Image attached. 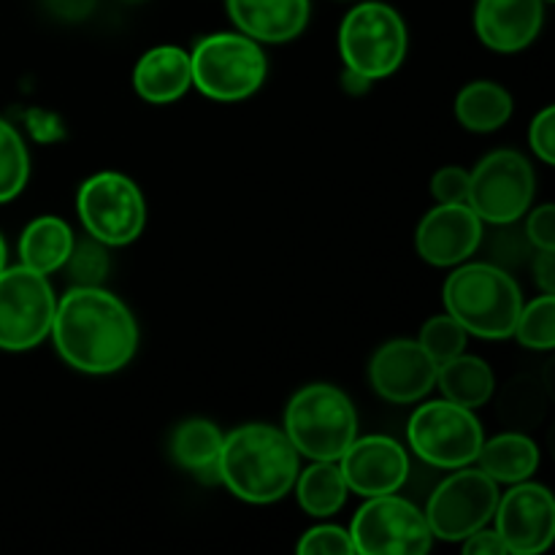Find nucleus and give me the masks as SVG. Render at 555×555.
I'll return each mask as SVG.
<instances>
[{
  "instance_id": "1",
  "label": "nucleus",
  "mask_w": 555,
  "mask_h": 555,
  "mask_svg": "<svg viewBox=\"0 0 555 555\" xmlns=\"http://www.w3.org/2000/svg\"><path fill=\"white\" fill-rule=\"evenodd\" d=\"M49 336L60 358L85 374L119 372L139 350L133 312L101 285L70 287L57 301Z\"/></svg>"
},
{
  "instance_id": "2",
  "label": "nucleus",
  "mask_w": 555,
  "mask_h": 555,
  "mask_svg": "<svg viewBox=\"0 0 555 555\" xmlns=\"http://www.w3.org/2000/svg\"><path fill=\"white\" fill-rule=\"evenodd\" d=\"M298 472V450L280 428L249 423L222 439L220 482L242 502H280L293 491Z\"/></svg>"
},
{
  "instance_id": "3",
  "label": "nucleus",
  "mask_w": 555,
  "mask_h": 555,
  "mask_svg": "<svg viewBox=\"0 0 555 555\" xmlns=\"http://www.w3.org/2000/svg\"><path fill=\"white\" fill-rule=\"evenodd\" d=\"M444 307L477 339H509L524 296L513 274L493 263H459L444 282Z\"/></svg>"
},
{
  "instance_id": "4",
  "label": "nucleus",
  "mask_w": 555,
  "mask_h": 555,
  "mask_svg": "<svg viewBox=\"0 0 555 555\" xmlns=\"http://www.w3.org/2000/svg\"><path fill=\"white\" fill-rule=\"evenodd\" d=\"M285 434L298 455L309 461H339L358 437L356 406L334 385H307L287 404Z\"/></svg>"
},
{
  "instance_id": "5",
  "label": "nucleus",
  "mask_w": 555,
  "mask_h": 555,
  "mask_svg": "<svg viewBox=\"0 0 555 555\" xmlns=\"http://www.w3.org/2000/svg\"><path fill=\"white\" fill-rule=\"evenodd\" d=\"M193 85L217 103H238L263 87L269 63L258 41L244 33H211L190 52Z\"/></svg>"
},
{
  "instance_id": "6",
  "label": "nucleus",
  "mask_w": 555,
  "mask_h": 555,
  "mask_svg": "<svg viewBox=\"0 0 555 555\" xmlns=\"http://www.w3.org/2000/svg\"><path fill=\"white\" fill-rule=\"evenodd\" d=\"M410 49V33L399 11L379 0H363L347 11L339 27L345 65L366 79H388L401 68Z\"/></svg>"
},
{
  "instance_id": "7",
  "label": "nucleus",
  "mask_w": 555,
  "mask_h": 555,
  "mask_svg": "<svg viewBox=\"0 0 555 555\" xmlns=\"http://www.w3.org/2000/svg\"><path fill=\"white\" fill-rule=\"evenodd\" d=\"M76 211L95 242L125 247L144 233L146 201L133 179L117 171H101L81 182Z\"/></svg>"
},
{
  "instance_id": "8",
  "label": "nucleus",
  "mask_w": 555,
  "mask_h": 555,
  "mask_svg": "<svg viewBox=\"0 0 555 555\" xmlns=\"http://www.w3.org/2000/svg\"><path fill=\"white\" fill-rule=\"evenodd\" d=\"M406 439L415 455L437 469H461L475 464L482 444V426L475 410L439 399L421 404L410 417Z\"/></svg>"
},
{
  "instance_id": "9",
  "label": "nucleus",
  "mask_w": 555,
  "mask_h": 555,
  "mask_svg": "<svg viewBox=\"0 0 555 555\" xmlns=\"http://www.w3.org/2000/svg\"><path fill=\"white\" fill-rule=\"evenodd\" d=\"M57 296L47 274L27 266L0 271V350L25 352L49 339Z\"/></svg>"
},
{
  "instance_id": "10",
  "label": "nucleus",
  "mask_w": 555,
  "mask_h": 555,
  "mask_svg": "<svg viewBox=\"0 0 555 555\" xmlns=\"http://www.w3.org/2000/svg\"><path fill=\"white\" fill-rule=\"evenodd\" d=\"M537 177L531 163L515 150H496L469 173V201L482 222L509 225L534 204Z\"/></svg>"
},
{
  "instance_id": "11",
  "label": "nucleus",
  "mask_w": 555,
  "mask_h": 555,
  "mask_svg": "<svg viewBox=\"0 0 555 555\" xmlns=\"http://www.w3.org/2000/svg\"><path fill=\"white\" fill-rule=\"evenodd\" d=\"M350 540L363 555H423L434 545L426 513L396 493L372 496L358 509Z\"/></svg>"
},
{
  "instance_id": "12",
  "label": "nucleus",
  "mask_w": 555,
  "mask_h": 555,
  "mask_svg": "<svg viewBox=\"0 0 555 555\" xmlns=\"http://www.w3.org/2000/svg\"><path fill=\"white\" fill-rule=\"evenodd\" d=\"M499 504V482L482 469L461 466L455 475L442 480L431 493L426 520L434 540L461 542L493 520Z\"/></svg>"
},
{
  "instance_id": "13",
  "label": "nucleus",
  "mask_w": 555,
  "mask_h": 555,
  "mask_svg": "<svg viewBox=\"0 0 555 555\" xmlns=\"http://www.w3.org/2000/svg\"><path fill=\"white\" fill-rule=\"evenodd\" d=\"M493 518L507 553L540 555L555 537V499L540 482H515L499 496Z\"/></svg>"
},
{
  "instance_id": "14",
  "label": "nucleus",
  "mask_w": 555,
  "mask_h": 555,
  "mask_svg": "<svg viewBox=\"0 0 555 555\" xmlns=\"http://www.w3.org/2000/svg\"><path fill=\"white\" fill-rule=\"evenodd\" d=\"M439 363L417 339H393L374 352L369 379L379 399L390 404H415L437 388Z\"/></svg>"
},
{
  "instance_id": "15",
  "label": "nucleus",
  "mask_w": 555,
  "mask_h": 555,
  "mask_svg": "<svg viewBox=\"0 0 555 555\" xmlns=\"http://www.w3.org/2000/svg\"><path fill=\"white\" fill-rule=\"evenodd\" d=\"M482 242V220L469 204H437L421 220L415 247L426 263L453 269L477 253Z\"/></svg>"
},
{
  "instance_id": "16",
  "label": "nucleus",
  "mask_w": 555,
  "mask_h": 555,
  "mask_svg": "<svg viewBox=\"0 0 555 555\" xmlns=\"http://www.w3.org/2000/svg\"><path fill=\"white\" fill-rule=\"evenodd\" d=\"M339 469L347 488L363 499L396 493L410 477V455L390 437H361L352 439L350 448L341 453Z\"/></svg>"
},
{
  "instance_id": "17",
  "label": "nucleus",
  "mask_w": 555,
  "mask_h": 555,
  "mask_svg": "<svg viewBox=\"0 0 555 555\" xmlns=\"http://www.w3.org/2000/svg\"><path fill=\"white\" fill-rule=\"evenodd\" d=\"M545 22V0H477L475 27L493 52L513 54L537 41Z\"/></svg>"
},
{
  "instance_id": "18",
  "label": "nucleus",
  "mask_w": 555,
  "mask_h": 555,
  "mask_svg": "<svg viewBox=\"0 0 555 555\" xmlns=\"http://www.w3.org/2000/svg\"><path fill=\"white\" fill-rule=\"evenodd\" d=\"M238 33L258 43L296 41L309 25V0H225Z\"/></svg>"
},
{
  "instance_id": "19",
  "label": "nucleus",
  "mask_w": 555,
  "mask_h": 555,
  "mask_svg": "<svg viewBox=\"0 0 555 555\" xmlns=\"http://www.w3.org/2000/svg\"><path fill=\"white\" fill-rule=\"evenodd\" d=\"M133 87L141 101L166 106L193 87L190 52L182 47H155L141 54L133 68Z\"/></svg>"
},
{
  "instance_id": "20",
  "label": "nucleus",
  "mask_w": 555,
  "mask_h": 555,
  "mask_svg": "<svg viewBox=\"0 0 555 555\" xmlns=\"http://www.w3.org/2000/svg\"><path fill=\"white\" fill-rule=\"evenodd\" d=\"M477 464L493 482L515 486L529 480L540 466V448L526 434H499L493 439H482Z\"/></svg>"
},
{
  "instance_id": "21",
  "label": "nucleus",
  "mask_w": 555,
  "mask_h": 555,
  "mask_svg": "<svg viewBox=\"0 0 555 555\" xmlns=\"http://www.w3.org/2000/svg\"><path fill=\"white\" fill-rule=\"evenodd\" d=\"M222 431L211 421H184L171 437V455L204 482H220Z\"/></svg>"
},
{
  "instance_id": "22",
  "label": "nucleus",
  "mask_w": 555,
  "mask_h": 555,
  "mask_svg": "<svg viewBox=\"0 0 555 555\" xmlns=\"http://www.w3.org/2000/svg\"><path fill=\"white\" fill-rule=\"evenodd\" d=\"M74 231L60 217H36L30 225L22 231L20 258L22 266L38 271V274H54L65 266L70 249H74Z\"/></svg>"
},
{
  "instance_id": "23",
  "label": "nucleus",
  "mask_w": 555,
  "mask_h": 555,
  "mask_svg": "<svg viewBox=\"0 0 555 555\" xmlns=\"http://www.w3.org/2000/svg\"><path fill=\"white\" fill-rule=\"evenodd\" d=\"M437 388L442 390L448 401L469 406V410H480V406L491 401L496 377H493V369L482 358L461 352V356L439 363Z\"/></svg>"
},
{
  "instance_id": "24",
  "label": "nucleus",
  "mask_w": 555,
  "mask_h": 555,
  "mask_svg": "<svg viewBox=\"0 0 555 555\" xmlns=\"http://www.w3.org/2000/svg\"><path fill=\"white\" fill-rule=\"evenodd\" d=\"M513 95L496 81H472L455 98V117L472 133H493L513 117Z\"/></svg>"
},
{
  "instance_id": "25",
  "label": "nucleus",
  "mask_w": 555,
  "mask_h": 555,
  "mask_svg": "<svg viewBox=\"0 0 555 555\" xmlns=\"http://www.w3.org/2000/svg\"><path fill=\"white\" fill-rule=\"evenodd\" d=\"M296 499L301 509L312 518H331L339 513L347 502L345 475L339 469V461H312V466L298 472L296 477Z\"/></svg>"
},
{
  "instance_id": "26",
  "label": "nucleus",
  "mask_w": 555,
  "mask_h": 555,
  "mask_svg": "<svg viewBox=\"0 0 555 555\" xmlns=\"http://www.w3.org/2000/svg\"><path fill=\"white\" fill-rule=\"evenodd\" d=\"M30 179V155L14 125L0 117V204L14 201Z\"/></svg>"
},
{
  "instance_id": "27",
  "label": "nucleus",
  "mask_w": 555,
  "mask_h": 555,
  "mask_svg": "<svg viewBox=\"0 0 555 555\" xmlns=\"http://www.w3.org/2000/svg\"><path fill=\"white\" fill-rule=\"evenodd\" d=\"M515 339L529 350H553L555 347V296L542 293L531 304H524L518 323L513 331Z\"/></svg>"
},
{
  "instance_id": "28",
  "label": "nucleus",
  "mask_w": 555,
  "mask_h": 555,
  "mask_svg": "<svg viewBox=\"0 0 555 555\" xmlns=\"http://www.w3.org/2000/svg\"><path fill=\"white\" fill-rule=\"evenodd\" d=\"M466 339H469V334H466V328L453 314H437V318H431L421 328V336H417L423 350L437 363L461 356L466 350Z\"/></svg>"
},
{
  "instance_id": "29",
  "label": "nucleus",
  "mask_w": 555,
  "mask_h": 555,
  "mask_svg": "<svg viewBox=\"0 0 555 555\" xmlns=\"http://www.w3.org/2000/svg\"><path fill=\"white\" fill-rule=\"evenodd\" d=\"M63 269H68V276L74 285H101L108 271L106 244L95 242L92 236L87 242H74V249H70Z\"/></svg>"
},
{
  "instance_id": "30",
  "label": "nucleus",
  "mask_w": 555,
  "mask_h": 555,
  "mask_svg": "<svg viewBox=\"0 0 555 555\" xmlns=\"http://www.w3.org/2000/svg\"><path fill=\"white\" fill-rule=\"evenodd\" d=\"M296 553L301 555H352L350 531L341 529V526H314L307 534L301 537V542L296 545Z\"/></svg>"
},
{
  "instance_id": "31",
  "label": "nucleus",
  "mask_w": 555,
  "mask_h": 555,
  "mask_svg": "<svg viewBox=\"0 0 555 555\" xmlns=\"http://www.w3.org/2000/svg\"><path fill=\"white\" fill-rule=\"evenodd\" d=\"M431 193L437 204H466L469 201V171L461 166H444L434 173Z\"/></svg>"
},
{
  "instance_id": "32",
  "label": "nucleus",
  "mask_w": 555,
  "mask_h": 555,
  "mask_svg": "<svg viewBox=\"0 0 555 555\" xmlns=\"http://www.w3.org/2000/svg\"><path fill=\"white\" fill-rule=\"evenodd\" d=\"M529 144L545 166H555V108H542L529 128Z\"/></svg>"
},
{
  "instance_id": "33",
  "label": "nucleus",
  "mask_w": 555,
  "mask_h": 555,
  "mask_svg": "<svg viewBox=\"0 0 555 555\" xmlns=\"http://www.w3.org/2000/svg\"><path fill=\"white\" fill-rule=\"evenodd\" d=\"M526 238L537 249H555V209L553 204H542L526 220Z\"/></svg>"
},
{
  "instance_id": "34",
  "label": "nucleus",
  "mask_w": 555,
  "mask_h": 555,
  "mask_svg": "<svg viewBox=\"0 0 555 555\" xmlns=\"http://www.w3.org/2000/svg\"><path fill=\"white\" fill-rule=\"evenodd\" d=\"M464 542V553L466 555H504L507 553V545H504V540L499 537L496 529H477L475 534H469Z\"/></svg>"
},
{
  "instance_id": "35",
  "label": "nucleus",
  "mask_w": 555,
  "mask_h": 555,
  "mask_svg": "<svg viewBox=\"0 0 555 555\" xmlns=\"http://www.w3.org/2000/svg\"><path fill=\"white\" fill-rule=\"evenodd\" d=\"M534 280L542 293L555 296V249H540L534 258Z\"/></svg>"
},
{
  "instance_id": "36",
  "label": "nucleus",
  "mask_w": 555,
  "mask_h": 555,
  "mask_svg": "<svg viewBox=\"0 0 555 555\" xmlns=\"http://www.w3.org/2000/svg\"><path fill=\"white\" fill-rule=\"evenodd\" d=\"M341 87H345V90H350V92H366L369 87H372V79H366V76H361V74H356V70H350L347 68V74H345V79H341Z\"/></svg>"
},
{
  "instance_id": "37",
  "label": "nucleus",
  "mask_w": 555,
  "mask_h": 555,
  "mask_svg": "<svg viewBox=\"0 0 555 555\" xmlns=\"http://www.w3.org/2000/svg\"><path fill=\"white\" fill-rule=\"evenodd\" d=\"M5 258H9V249H5V242H3V236H0V271L5 269Z\"/></svg>"
},
{
  "instance_id": "38",
  "label": "nucleus",
  "mask_w": 555,
  "mask_h": 555,
  "mask_svg": "<svg viewBox=\"0 0 555 555\" xmlns=\"http://www.w3.org/2000/svg\"><path fill=\"white\" fill-rule=\"evenodd\" d=\"M545 3H553V0H545Z\"/></svg>"
}]
</instances>
